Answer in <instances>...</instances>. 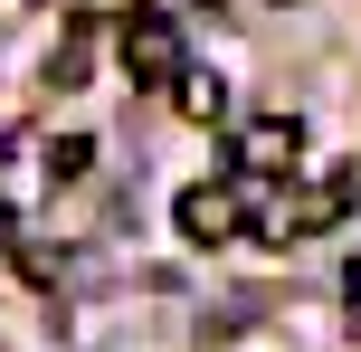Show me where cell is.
<instances>
[{"label":"cell","instance_id":"cell-6","mask_svg":"<svg viewBox=\"0 0 361 352\" xmlns=\"http://www.w3.org/2000/svg\"><path fill=\"white\" fill-rule=\"evenodd\" d=\"M0 229H10V200H0Z\"/></svg>","mask_w":361,"mask_h":352},{"label":"cell","instance_id":"cell-1","mask_svg":"<svg viewBox=\"0 0 361 352\" xmlns=\"http://www.w3.org/2000/svg\"><path fill=\"white\" fill-rule=\"evenodd\" d=\"M171 229L190 248H228L238 229H247V171H228V181H190L171 200Z\"/></svg>","mask_w":361,"mask_h":352},{"label":"cell","instance_id":"cell-2","mask_svg":"<svg viewBox=\"0 0 361 352\" xmlns=\"http://www.w3.org/2000/svg\"><path fill=\"white\" fill-rule=\"evenodd\" d=\"M180 57H190L180 19H162V10L124 19V67H133V86H171V76H180Z\"/></svg>","mask_w":361,"mask_h":352},{"label":"cell","instance_id":"cell-3","mask_svg":"<svg viewBox=\"0 0 361 352\" xmlns=\"http://www.w3.org/2000/svg\"><path fill=\"white\" fill-rule=\"evenodd\" d=\"M238 171H257V181H286L295 171V152H305V124L295 114H257V124H238Z\"/></svg>","mask_w":361,"mask_h":352},{"label":"cell","instance_id":"cell-4","mask_svg":"<svg viewBox=\"0 0 361 352\" xmlns=\"http://www.w3.org/2000/svg\"><path fill=\"white\" fill-rule=\"evenodd\" d=\"M171 105L190 114V124H219V114H228V86H219L209 67H190V57H180V76H171Z\"/></svg>","mask_w":361,"mask_h":352},{"label":"cell","instance_id":"cell-5","mask_svg":"<svg viewBox=\"0 0 361 352\" xmlns=\"http://www.w3.org/2000/svg\"><path fill=\"white\" fill-rule=\"evenodd\" d=\"M343 296H352V305H361V257H352V267H343Z\"/></svg>","mask_w":361,"mask_h":352}]
</instances>
